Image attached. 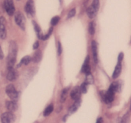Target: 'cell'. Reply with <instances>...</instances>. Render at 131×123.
Returning <instances> with one entry per match:
<instances>
[{
	"instance_id": "obj_20",
	"label": "cell",
	"mask_w": 131,
	"mask_h": 123,
	"mask_svg": "<svg viewBox=\"0 0 131 123\" xmlns=\"http://www.w3.org/2000/svg\"><path fill=\"white\" fill-rule=\"evenodd\" d=\"M31 61V58L29 56H26L22 58L20 65H28L30 63Z\"/></svg>"
},
{
	"instance_id": "obj_29",
	"label": "cell",
	"mask_w": 131,
	"mask_h": 123,
	"mask_svg": "<svg viewBox=\"0 0 131 123\" xmlns=\"http://www.w3.org/2000/svg\"><path fill=\"white\" fill-rule=\"evenodd\" d=\"M38 46H39V43H38V42H36L35 43H34V44H33V49H37L38 47Z\"/></svg>"
},
{
	"instance_id": "obj_11",
	"label": "cell",
	"mask_w": 131,
	"mask_h": 123,
	"mask_svg": "<svg viewBox=\"0 0 131 123\" xmlns=\"http://www.w3.org/2000/svg\"><path fill=\"white\" fill-rule=\"evenodd\" d=\"M92 49L93 60L95 63L97 64L98 62V52H97V44L95 40H93L92 42Z\"/></svg>"
},
{
	"instance_id": "obj_33",
	"label": "cell",
	"mask_w": 131,
	"mask_h": 123,
	"mask_svg": "<svg viewBox=\"0 0 131 123\" xmlns=\"http://www.w3.org/2000/svg\"><path fill=\"white\" fill-rule=\"evenodd\" d=\"M123 123H127L126 122H123Z\"/></svg>"
},
{
	"instance_id": "obj_9",
	"label": "cell",
	"mask_w": 131,
	"mask_h": 123,
	"mask_svg": "<svg viewBox=\"0 0 131 123\" xmlns=\"http://www.w3.org/2000/svg\"><path fill=\"white\" fill-rule=\"evenodd\" d=\"M1 122L2 123H10L14 119V115L12 112H5L1 115Z\"/></svg>"
},
{
	"instance_id": "obj_17",
	"label": "cell",
	"mask_w": 131,
	"mask_h": 123,
	"mask_svg": "<svg viewBox=\"0 0 131 123\" xmlns=\"http://www.w3.org/2000/svg\"><path fill=\"white\" fill-rule=\"evenodd\" d=\"M41 58H42V53L40 51H37L33 55V59L31 60H33L34 62L38 63L40 61Z\"/></svg>"
},
{
	"instance_id": "obj_24",
	"label": "cell",
	"mask_w": 131,
	"mask_h": 123,
	"mask_svg": "<svg viewBox=\"0 0 131 123\" xmlns=\"http://www.w3.org/2000/svg\"><path fill=\"white\" fill-rule=\"evenodd\" d=\"M87 76H86V79L85 81V83H87V84H93V81H94V79H93V76L92 75L90 74H87Z\"/></svg>"
},
{
	"instance_id": "obj_34",
	"label": "cell",
	"mask_w": 131,
	"mask_h": 123,
	"mask_svg": "<svg viewBox=\"0 0 131 123\" xmlns=\"http://www.w3.org/2000/svg\"><path fill=\"white\" fill-rule=\"evenodd\" d=\"M18 1H19V0H18Z\"/></svg>"
},
{
	"instance_id": "obj_1",
	"label": "cell",
	"mask_w": 131,
	"mask_h": 123,
	"mask_svg": "<svg viewBox=\"0 0 131 123\" xmlns=\"http://www.w3.org/2000/svg\"><path fill=\"white\" fill-rule=\"evenodd\" d=\"M17 46L14 41H11L9 47V54L8 56V68L14 67V65L16 61Z\"/></svg>"
},
{
	"instance_id": "obj_5",
	"label": "cell",
	"mask_w": 131,
	"mask_h": 123,
	"mask_svg": "<svg viewBox=\"0 0 131 123\" xmlns=\"http://www.w3.org/2000/svg\"><path fill=\"white\" fill-rule=\"evenodd\" d=\"M15 21L16 24L21 28L22 29L24 30L26 26V19L23 14L20 12H17L15 14Z\"/></svg>"
},
{
	"instance_id": "obj_25",
	"label": "cell",
	"mask_w": 131,
	"mask_h": 123,
	"mask_svg": "<svg viewBox=\"0 0 131 123\" xmlns=\"http://www.w3.org/2000/svg\"><path fill=\"white\" fill-rule=\"evenodd\" d=\"M59 20H60V17L58 16H56V17H54L52 19V20H51V24H52V26H56V24L58 23Z\"/></svg>"
},
{
	"instance_id": "obj_16",
	"label": "cell",
	"mask_w": 131,
	"mask_h": 123,
	"mask_svg": "<svg viewBox=\"0 0 131 123\" xmlns=\"http://www.w3.org/2000/svg\"><path fill=\"white\" fill-rule=\"evenodd\" d=\"M80 105H81L80 99L75 101V102H74V105H73L71 107L69 108V113H70V114H72V113H74V111H76V110L78 109V108L79 107Z\"/></svg>"
},
{
	"instance_id": "obj_21",
	"label": "cell",
	"mask_w": 131,
	"mask_h": 123,
	"mask_svg": "<svg viewBox=\"0 0 131 123\" xmlns=\"http://www.w3.org/2000/svg\"><path fill=\"white\" fill-rule=\"evenodd\" d=\"M52 111H53V106H52V105H49L43 111V115L44 116H48L52 113Z\"/></svg>"
},
{
	"instance_id": "obj_8",
	"label": "cell",
	"mask_w": 131,
	"mask_h": 123,
	"mask_svg": "<svg viewBox=\"0 0 131 123\" xmlns=\"http://www.w3.org/2000/svg\"><path fill=\"white\" fill-rule=\"evenodd\" d=\"M6 37V20L3 17H0V38L5 39Z\"/></svg>"
},
{
	"instance_id": "obj_28",
	"label": "cell",
	"mask_w": 131,
	"mask_h": 123,
	"mask_svg": "<svg viewBox=\"0 0 131 123\" xmlns=\"http://www.w3.org/2000/svg\"><path fill=\"white\" fill-rule=\"evenodd\" d=\"M58 55H60L62 52V47H61V43L60 42H58Z\"/></svg>"
},
{
	"instance_id": "obj_10",
	"label": "cell",
	"mask_w": 131,
	"mask_h": 123,
	"mask_svg": "<svg viewBox=\"0 0 131 123\" xmlns=\"http://www.w3.org/2000/svg\"><path fill=\"white\" fill-rule=\"evenodd\" d=\"M70 96H71L72 99L75 101L80 99V96H81V91L80 89L78 87H75L71 91L70 93Z\"/></svg>"
},
{
	"instance_id": "obj_18",
	"label": "cell",
	"mask_w": 131,
	"mask_h": 123,
	"mask_svg": "<svg viewBox=\"0 0 131 123\" xmlns=\"http://www.w3.org/2000/svg\"><path fill=\"white\" fill-rule=\"evenodd\" d=\"M33 24H34V28H35V29L36 33H37V36H38V38L42 39V37H43V35H42V32H41V29L40 28L39 26H38L35 22H33Z\"/></svg>"
},
{
	"instance_id": "obj_6",
	"label": "cell",
	"mask_w": 131,
	"mask_h": 123,
	"mask_svg": "<svg viewBox=\"0 0 131 123\" xmlns=\"http://www.w3.org/2000/svg\"><path fill=\"white\" fill-rule=\"evenodd\" d=\"M4 7L6 13L9 15H13L15 12V6H14L13 0H5Z\"/></svg>"
},
{
	"instance_id": "obj_2",
	"label": "cell",
	"mask_w": 131,
	"mask_h": 123,
	"mask_svg": "<svg viewBox=\"0 0 131 123\" xmlns=\"http://www.w3.org/2000/svg\"><path fill=\"white\" fill-rule=\"evenodd\" d=\"M99 8V0H93L92 5L87 8L86 13L90 19H93L97 15Z\"/></svg>"
},
{
	"instance_id": "obj_7",
	"label": "cell",
	"mask_w": 131,
	"mask_h": 123,
	"mask_svg": "<svg viewBox=\"0 0 131 123\" xmlns=\"http://www.w3.org/2000/svg\"><path fill=\"white\" fill-rule=\"evenodd\" d=\"M25 11L28 16L32 17L35 14V5L33 0H28L26 4Z\"/></svg>"
},
{
	"instance_id": "obj_26",
	"label": "cell",
	"mask_w": 131,
	"mask_h": 123,
	"mask_svg": "<svg viewBox=\"0 0 131 123\" xmlns=\"http://www.w3.org/2000/svg\"><path fill=\"white\" fill-rule=\"evenodd\" d=\"M75 13H76V11H75V8H73L70 10V12H69L68 14V18H71L73 17L74 15H75Z\"/></svg>"
},
{
	"instance_id": "obj_19",
	"label": "cell",
	"mask_w": 131,
	"mask_h": 123,
	"mask_svg": "<svg viewBox=\"0 0 131 123\" xmlns=\"http://www.w3.org/2000/svg\"><path fill=\"white\" fill-rule=\"evenodd\" d=\"M68 92H69V88H64V89L63 90L61 94V102H65V101L67 99V97Z\"/></svg>"
},
{
	"instance_id": "obj_22",
	"label": "cell",
	"mask_w": 131,
	"mask_h": 123,
	"mask_svg": "<svg viewBox=\"0 0 131 123\" xmlns=\"http://www.w3.org/2000/svg\"><path fill=\"white\" fill-rule=\"evenodd\" d=\"M95 25L94 22H91V23H90L89 29H88V30H89L90 34L92 35H94L95 32Z\"/></svg>"
},
{
	"instance_id": "obj_27",
	"label": "cell",
	"mask_w": 131,
	"mask_h": 123,
	"mask_svg": "<svg viewBox=\"0 0 131 123\" xmlns=\"http://www.w3.org/2000/svg\"><path fill=\"white\" fill-rule=\"evenodd\" d=\"M52 28H51V29H50L49 30L48 33H47V34L46 35H43V37H42V40H46V39H47V38H48L49 37H50V35H51V33H52Z\"/></svg>"
},
{
	"instance_id": "obj_31",
	"label": "cell",
	"mask_w": 131,
	"mask_h": 123,
	"mask_svg": "<svg viewBox=\"0 0 131 123\" xmlns=\"http://www.w3.org/2000/svg\"><path fill=\"white\" fill-rule=\"evenodd\" d=\"M3 57H4V54H3V53L2 49H1V46H0V60H1V59L3 58Z\"/></svg>"
},
{
	"instance_id": "obj_3",
	"label": "cell",
	"mask_w": 131,
	"mask_h": 123,
	"mask_svg": "<svg viewBox=\"0 0 131 123\" xmlns=\"http://www.w3.org/2000/svg\"><path fill=\"white\" fill-rule=\"evenodd\" d=\"M6 93L7 96L11 99L12 101H15L18 98V93L14 85L10 84L6 87Z\"/></svg>"
},
{
	"instance_id": "obj_12",
	"label": "cell",
	"mask_w": 131,
	"mask_h": 123,
	"mask_svg": "<svg viewBox=\"0 0 131 123\" xmlns=\"http://www.w3.org/2000/svg\"><path fill=\"white\" fill-rule=\"evenodd\" d=\"M16 77H17L16 72H15V69H14V67L8 68V73H7V75H6V78H7V79L10 81H13L16 78Z\"/></svg>"
},
{
	"instance_id": "obj_14",
	"label": "cell",
	"mask_w": 131,
	"mask_h": 123,
	"mask_svg": "<svg viewBox=\"0 0 131 123\" xmlns=\"http://www.w3.org/2000/svg\"><path fill=\"white\" fill-rule=\"evenodd\" d=\"M122 71V64L121 61H118L117 65L115 67V70L113 72V78L115 79V78H118V77L120 76V73Z\"/></svg>"
},
{
	"instance_id": "obj_13",
	"label": "cell",
	"mask_w": 131,
	"mask_h": 123,
	"mask_svg": "<svg viewBox=\"0 0 131 123\" xmlns=\"http://www.w3.org/2000/svg\"><path fill=\"white\" fill-rule=\"evenodd\" d=\"M81 71L83 72V73L87 74H90V71H91V69L89 65V57H87L86 59L84 61V65H83V67H82V70Z\"/></svg>"
},
{
	"instance_id": "obj_30",
	"label": "cell",
	"mask_w": 131,
	"mask_h": 123,
	"mask_svg": "<svg viewBox=\"0 0 131 123\" xmlns=\"http://www.w3.org/2000/svg\"><path fill=\"white\" fill-rule=\"evenodd\" d=\"M123 58H124V54L122 53H121L119 55V56H118V61H121L122 60Z\"/></svg>"
},
{
	"instance_id": "obj_4",
	"label": "cell",
	"mask_w": 131,
	"mask_h": 123,
	"mask_svg": "<svg viewBox=\"0 0 131 123\" xmlns=\"http://www.w3.org/2000/svg\"><path fill=\"white\" fill-rule=\"evenodd\" d=\"M115 92H116L115 91V90L110 86L108 90L104 93V94L102 95V99L104 101V102L106 103H110V102H112L115 98Z\"/></svg>"
},
{
	"instance_id": "obj_23",
	"label": "cell",
	"mask_w": 131,
	"mask_h": 123,
	"mask_svg": "<svg viewBox=\"0 0 131 123\" xmlns=\"http://www.w3.org/2000/svg\"><path fill=\"white\" fill-rule=\"evenodd\" d=\"M79 89H80L81 93H83V94L86 93L87 90H88V84L86 83L85 82L83 83V84L81 85V87H79Z\"/></svg>"
},
{
	"instance_id": "obj_32",
	"label": "cell",
	"mask_w": 131,
	"mask_h": 123,
	"mask_svg": "<svg viewBox=\"0 0 131 123\" xmlns=\"http://www.w3.org/2000/svg\"><path fill=\"white\" fill-rule=\"evenodd\" d=\"M103 122V120H102V117H99L98 119L97 120V122L96 123H102Z\"/></svg>"
},
{
	"instance_id": "obj_15",
	"label": "cell",
	"mask_w": 131,
	"mask_h": 123,
	"mask_svg": "<svg viewBox=\"0 0 131 123\" xmlns=\"http://www.w3.org/2000/svg\"><path fill=\"white\" fill-rule=\"evenodd\" d=\"M6 108L8 110L10 111V112H14L17 108V105L16 102L15 101H7L6 103Z\"/></svg>"
}]
</instances>
